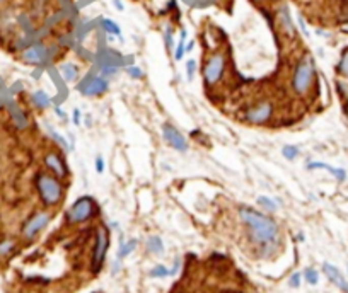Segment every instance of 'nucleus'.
<instances>
[{
    "label": "nucleus",
    "instance_id": "36",
    "mask_svg": "<svg viewBox=\"0 0 348 293\" xmlns=\"http://www.w3.org/2000/svg\"><path fill=\"white\" fill-rule=\"evenodd\" d=\"M193 45H195V43H193V41H192V43H189V45L186 46V51H192V50H193Z\"/></svg>",
    "mask_w": 348,
    "mask_h": 293
},
{
    "label": "nucleus",
    "instance_id": "29",
    "mask_svg": "<svg viewBox=\"0 0 348 293\" xmlns=\"http://www.w3.org/2000/svg\"><path fill=\"white\" fill-rule=\"evenodd\" d=\"M195 72H197V61L188 60V63H186V77H188V80H193Z\"/></svg>",
    "mask_w": 348,
    "mask_h": 293
},
{
    "label": "nucleus",
    "instance_id": "34",
    "mask_svg": "<svg viewBox=\"0 0 348 293\" xmlns=\"http://www.w3.org/2000/svg\"><path fill=\"white\" fill-rule=\"evenodd\" d=\"M80 116H82V114H80V111L79 109H74V124H80Z\"/></svg>",
    "mask_w": 348,
    "mask_h": 293
},
{
    "label": "nucleus",
    "instance_id": "38",
    "mask_svg": "<svg viewBox=\"0 0 348 293\" xmlns=\"http://www.w3.org/2000/svg\"><path fill=\"white\" fill-rule=\"evenodd\" d=\"M0 2H4V0H0Z\"/></svg>",
    "mask_w": 348,
    "mask_h": 293
},
{
    "label": "nucleus",
    "instance_id": "37",
    "mask_svg": "<svg viewBox=\"0 0 348 293\" xmlns=\"http://www.w3.org/2000/svg\"><path fill=\"white\" fill-rule=\"evenodd\" d=\"M252 2H261V0H252Z\"/></svg>",
    "mask_w": 348,
    "mask_h": 293
},
{
    "label": "nucleus",
    "instance_id": "12",
    "mask_svg": "<svg viewBox=\"0 0 348 293\" xmlns=\"http://www.w3.org/2000/svg\"><path fill=\"white\" fill-rule=\"evenodd\" d=\"M323 271H324V275H326V278L333 283V285L340 288L343 293H348V281L345 280V276L341 275V271L338 270L336 266H333V264H330V263H324L323 264Z\"/></svg>",
    "mask_w": 348,
    "mask_h": 293
},
{
    "label": "nucleus",
    "instance_id": "5",
    "mask_svg": "<svg viewBox=\"0 0 348 293\" xmlns=\"http://www.w3.org/2000/svg\"><path fill=\"white\" fill-rule=\"evenodd\" d=\"M224 72H226V56L222 53H213L203 67V80L207 85H215L220 82Z\"/></svg>",
    "mask_w": 348,
    "mask_h": 293
},
{
    "label": "nucleus",
    "instance_id": "6",
    "mask_svg": "<svg viewBox=\"0 0 348 293\" xmlns=\"http://www.w3.org/2000/svg\"><path fill=\"white\" fill-rule=\"evenodd\" d=\"M50 220H51V215L48 211H36V213L27 218L26 223L22 225V230H21L22 237L27 239V241L35 239L36 235L50 223Z\"/></svg>",
    "mask_w": 348,
    "mask_h": 293
},
{
    "label": "nucleus",
    "instance_id": "18",
    "mask_svg": "<svg viewBox=\"0 0 348 293\" xmlns=\"http://www.w3.org/2000/svg\"><path fill=\"white\" fill-rule=\"evenodd\" d=\"M147 251L152 252V254H162L164 252V242H162V239L159 235H152V237L147 239Z\"/></svg>",
    "mask_w": 348,
    "mask_h": 293
},
{
    "label": "nucleus",
    "instance_id": "33",
    "mask_svg": "<svg viewBox=\"0 0 348 293\" xmlns=\"http://www.w3.org/2000/svg\"><path fill=\"white\" fill-rule=\"evenodd\" d=\"M103 171H104V160H103L101 155H98L96 157V172H99V174H101Z\"/></svg>",
    "mask_w": 348,
    "mask_h": 293
},
{
    "label": "nucleus",
    "instance_id": "16",
    "mask_svg": "<svg viewBox=\"0 0 348 293\" xmlns=\"http://www.w3.org/2000/svg\"><path fill=\"white\" fill-rule=\"evenodd\" d=\"M46 132H48V135H50V138L51 140H53L56 145H58L60 148H64L65 152H70L72 150V145H70L69 142H67V138L61 135L60 132H56V129L53 128V126H50V124H46Z\"/></svg>",
    "mask_w": 348,
    "mask_h": 293
},
{
    "label": "nucleus",
    "instance_id": "19",
    "mask_svg": "<svg viewBox=\"0 0 348 293\" xmlns=\"http://www.w3.org/2000/svg\"><path fill=\"white\" fill-rule=\"evenodd\" d=\"M186 29H181V35H179V43H178V46H176V50H174V60H183V56H184V53H186V46H184V41H186Z\"/></svg>",
    "mask_w": 348,
    "mask_h": 293
},
{
    "label": "nucleus",
    "instance_id": "4",
    "mask_svg": "<svg viewBox=\"0 0 348 293\" xmlns=\"http://www.w3.org/2000/svg\"><path fill=\"white\" fill-rule=\"evenodd\" d=\"M96 203L90 196H82L70 206L67 211V222L69 223H84L90 217L96 215Z\"/></svg>",
    "mask_w": 348,
    "mask_h": 293
},
{
    "label": "nucleus",
    "instance_id": "20",
    "mask_svg": "<svg viewBox=\"0 0 348 293\" xmlns=\"http://www.w3.org/2000/svg\"><path fill=\"white\" fill-rule=\"evenodd\" d=\"M258 205L261 206V208H265L266 211H270V213H273V211L278 210V203H276L275 200L268 198V196H258Z\"/></svg>",
    "mask_w": 348,
    "mask_h": 293
},
{
    "label": "nucleus",
    "instance_id": "10",
    "mask_svg": "<svg viewBox=\"0 0 348 293\" xmlns=\"http://www.w3.org/2000/svg\"><path fill=\"white\" fill-rule=\"evenodd\" d=\"M45 166H46V169L51 172V174L60 177V179L69 174L64 157H61L60 153H56V152H48V153H46V155H45Z\"/></svg>",
    "mask_w": 348,
    "mask_h": 293
},
{
    "label": "nucleus",
    "instance_id": "25",
    "mask_svg": "<svg viewBox=\"0 0 348 293\" xmlns=\"http://www.w3.org/2000/svg\"><path fill=\"white\" fill-rule=\"evenodd\" d=\"M149 275H150V278H166V276H171V271H169L166 266H162V264H159V266L152 268Z\"/></svg>",
    "mask_w": 348,
    "mask_h": 293
},
{
    "label": "nucleus",
    "instance_id": "17",
    "mask_svg": "<svg viewBox=\"0 0 348 293\" xmlns=\"http://www.w3.org/2000/svg\"><path fill=\"white\" fill-rule=\"evenodd\" d=\"M60 74L67 82H74V80L79 77V67L72 63V61H67V63L60 65Z\"/></svg>",
    "mask_w": 348,
    "mask_h": 293
},
{
    "label": "nucleus",
    "instance_id": "35",
    "mask_svg": "<svg viewBox=\"0 0 348 293\" xmlns=\"http://www.w3.org/2000/svg\"><path fill=\"white\" fill-rule=\"evenodd\" d=\"M113 4H114V7H116L118 11H123V9H125V7H123V4L120 2V0H113Z\"/></svg>",
    "mask_w": 348,
    "mask_h": 293
},
{
    "label": "nucleus",
    "instance_id": "21",
    "mask_svg": "<svg viewBox=\"0 0 348 293\" xmlns=\"http://www.w3.org/2000/svg\"><path fill=\"white\" fill-rule=\"evenodd\" d=\"M135 247H137L135 239H130L128 242H123L120 246V249H118V259H125L132 251H135Z\"/></svg>",
    "mask_w": 348,
    "mask_h": 293
},
{
    "label": "nucleus",
    "instance_id": "7",
    "mask_svg": "<svg viewBox=\"0 0 348 293\" xmlns=\"http://www.w3.org/2000/svg\"><path fill=\"white\" fill-rule=\"evenodd\" d=\"M108 234L99 229L96 232V241H94V251H92V263H90V270L92 273H98L103 268L104 257H106L108 251Z\"/></svg>",
    "mask_w": 348,
    "mask_h": 293
},
{
    "label": "nucleus",
    "instance_id": "26",
    "mask_svg": "<svg viewBox=\"0 0 348 293\" xmlns=\"http://www.w3.org/2000/svg\"><path fill=\"white\" fill-rule=\"evenodd\" d=\"M304 278H306V281L309 283V285H318L319 273L314 270V268H307V270L304 271Z\"/></svg>",
    "mask_w": 348,
    "mask_h": 293
},
{
    "label": "nucleus",
    "instance_id": "15",
    "mask_svg": "<svg viewBox=\"0 0 348 293\" xmlns=\"http://www.w3.org/2000/svg\"><path fill=\"white\" fill-rule=\"evenodd\" d=\"M31 103L38 109H46L51 104V99H50V95L45 92V90L40 89V90H35V92L31 94Z\"/></svg>",
    "mask_w": 348,
    "mask_h": 293
},
{
    "label": "nucleus",
    "instance_id": "3",
    "mask_svg": "<svg viewBox=\"0 0 348 293\" xmlns=\"http://www.w3.org/2000/svg\"><path fill=\"white\" fill-rule=\"evenodd\" d=\"M314 80V61L311 58H302L295 65L292 74V90L295 94L304 95L311 89Z\"/></svg>",
    "mask_w": 348,
    "mask_h": 293
},
{
    "label": "nucleus",
    "instance_id": "32",
    "mask_svg": "<svg viewBox=\"0 0 348 293\" xmlns=\"http://www.w3.org/2000/svg\"><path fill=\"white\" fill-rule=\"evenodd\" d=\"M166 45H168L169 50L173 48V32H171V27L166 29Z\"/></svg>",
    "mask_w": 348,
    "mask_h": 293
},
{
    "label": "nucleus",
    "instance_id": "14",
    "mask_svg": "<svg viewBox=\"0 0 348 293\" xmlns=\"http://www.w3.org/2000/svg\"><path fill=\"white\" fill-rule=\"evenodd\" d=\"M307 169L309 171H314V169H324V171H330V174L335 177L336 181L343 182L346 179V171L345 169H340V167H333L330 164H324V162H309L307 164Z\"/></svg>",
    "mask_w": 348,
    "mask_h": 293
},
{
    "label": "nucleus",
    "instance_id": "13",
    "mask_svg": "<svg viewBox=\"0 0 348 293\" xmlns=\"http://www.w3.org/2000/svg\"><path fill=\"white\" fill-rule=\"evenodd\" d=\"M109 84L108 80L104 79V77H94V79H90V82L87 85H84L82 89V94L84 95H101L108 90Z\"/></svg>",
    "mask_w": 348,
    "mask_h": 293
},
{
    "label": "nucleus",
    "instance_id": "28",
    "mask_svg": "<svg viewBox=\"0 0 348 293\" xmlns=\"http://www.w3.org/2000/svg\"><path fill=\"white\" fill-rule=\"evenodd\" d=\"M338 72H340L341 75L348 77V51L343 53V56L340 60V65H338Z\"/></svg>",
    "mask_w": 348,
    "mask_h": 293
},
{
    "label": "nucleus",
    "instance_id": "30",
    "mask_svg": "<svg viewBox=\"0 0 348 293\" xmlns=\"http://www.w3.org/2000/svg\"><path fill=\"white\" fill-rule=\"evenodd\" d=\"M300 280H302V275H300V273H294V275L290 276V280H289V285L292 288H299L300 286Z\"/></svg>",
    "mask_w": 348,
    "mask_h": 293
},
{
    "label": "nucleus",
    "instance_id": "8",
    "mask_svg": "<svg viewBox=\"0 0 348 293\" xmlns=\"http://www.w3.org/2000/svg\"><path fill=\"white\" fill-rule=\"evenodd\" d=\"M273 114V104L271 101H261L256 106H252L251 109H247L244 118L252 124H263L271 118Z\"/></svg>",
    "mask_w": 348,
    "mask_h": 293
},
{
    "label": "nucleus",
    "instance_id": "11",
    "mask_svg": "<svg viewBox=\"0 0 348 293\" xmlns=\"http://www.w3.org/2000/svg\"><path fill=\"white\" fill-rule=\"evenodd\" d=\"M46 53H48V50H46L45 45H41V43H35V45L27 46L26 50L22 51L21 58L29 65H40L45 61Z\"/></svg>",
    "mask_w": 348,
    "mask_h": 293
},
{
    "label": "nucleus",
    "instance_id": "9",
    "mask_svg": "<svg viewBox=\"0 0 348 293\" xmlns=\"http://www.w3.org/2000/svg\"><path fill=\"white\" fill-rule=\"evenodd\" d=\"M162 137H164V140L168 142L174 150H178V152H186L188 150L186 138L181 135L179 129L176 126H173V124H169V123L162 124Z\"/></svg>",
    "mask_w": 348,
    "mask_h": 293
},
{
    "label": "nucleus",
    "instance_id": "22",
    "mask_svg": "<svg viewBox=\"0 0 348 293\" xmlns=\"http://www.w3.org/2000/svg\"><path fill=\"white\" fill-rule=\"evenodd\" d=\"M103 27H104V31L109 32V35L121 36V29H120V26H118V24L114 22V21H111V19H104V21H103Z\"/></svg>",
    "mask_w": 348,
    "mask_h": 293
},
{
    "label": "nucleus",
    "instance_id": "2",
    "mask_svg": "<svg viewBox=\"0 0 348 293\" xmlns=\"http://www.w3.org/2000/svg\"><path fill=\"white\" fill-rule=\"evenodd\" d=\"M35 184L38 196L45 206L58 205L64 198V184H61L60 177L50 174V172H38L35 177Z\"/></svg>",
    "mask_w": 348,
    "mask_h": 293
},
{
    "label": "nucleus",
    "instance_id": "24",
    "mask_svg": "<svg viewBox=\"0 0 348 293\" xmlns=\"http://www.w3.org/2000/svg\"><path fill=\"white\" fill-rule=\"evenodd\" d=\"M14 247H16V242H14L12 239H6V241H2L0 242V257L9 256V254L14 251Z\"/></svg>",
    "mask_w": 348,
    "mask_h": 293
},
{
    "label": "nucleus",
    "instance_id": "39",
    "mask_svg": "<svg viewBox=\"0 0 348 293\" xmlns=\"http://www.w3.org/2000/svg\"><path fill=\"white\" fill-rule=\"evenodd\" d=\"M226 293H229V291H226Z\"/></svg>",
    "mask_w": 348,
    "mask_h": 293
},
{
    "label": "nucleus",
    "instance_id": "31",
    "mask_svg": "<svg viewBox=\"0 0 348 293\" xmlns=\"http://www.w3.org/2000/svg\"><path fill=\"white\" fill-rule=\"evenodd\" d=\"M116 67H113V65H106V67H103V70H101V77H104V79H106V77H109V75H114L116 74Z\"/></svg>",
    "mask_w": 348,
    "mask_h": 293
},
{
    "label": "nucleus",
    "instance_id": "1",
    "mask_svg": "<svg viewBox=\"0 0 348 293\" xmlns=\"http://www.w3.org/2000/svg\"><path fill=\"white\" fill-rule=\"evenodd\" d=\"M239 218L249 230V237L255 244L268 247L278 239V223L265 213H260L251 206H241Z\"/></svg>",
    "mask_w": 348,
    "mask_h": 293
},
{
    "label": "nucleus",
    "instance_id": "27",
    "mask_svg": "<svg viewBox=\"0 0 348 293\" xmlns=\"http://www.w3.org/2000/svg\"><path fill=\"white\" fill-rule=\"evenodd\" d=\"M126 74L130 75L132 79H142V77H144V72H142L140 67H137V65L126 67Z\"/></svg>",
    "mask_w": 348,
    "mask_h": 293
},
{
    "label": "nucleus",
    "instance_id": "23",
    "mask_svg": "<svg viewBox=\"0 0 348 293\" xmlns=\"http://www.w3.org/2000/svg\"><path fill=\"white\" fill-rule=\"evenodd\" d=\"M299 153H300V150L297 145H283V148H282V155H283V158H287V160L297 158Z\"/></svg>",
    "mask_w": 348,
    "mask_h": 293
}]
</instances>
